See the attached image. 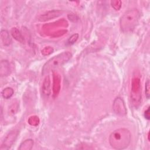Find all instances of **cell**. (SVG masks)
<instances>
[{
  "label": "cell",
  "instance_id": "6da1fadb",
  "mask_svg": "<svg viewBox=\"0 0 150 150\" xmlns=\"http://www.w3.org/2000/svg\"><path fill=\"white\" fill-rule=\"evenodd\" d=\"M131 135L126 128H119L114 131L110 135L109 142L114 149L120 150L127 148L131 142Z\"/></svg>",
  "mask_w": 150,
  "mask_h": 150
},
{
  "label": "cell",
  "instance_id": "7a4b0ae2",
  "mask_svg": "<svg viewBox=\"0 0 150 150\" xmlns=\"http://www.w3.org/2000/svg\"><path fill=\"white\" fill-rule=\"evenodd\" d=\"M140 13L137 9L127 11L120 19V25L121 30L124 33L132 32L137 25Z\"/></svg>",
  "mask_w": 150,
  "mask_h": 150
},
{
  "label": "cell",
  "instance_id": "3957f363",
  "mask_svg": "<svg viewBox=\"0 0 150 150\" xmlns=\"http://www.w3.org/2000/svg\"><path fill=\"white\" fill-rule=\"evenodd\" d=\"M71 57V53L69 52H64L50 59L42 68V74L53 70L67 62Z\"/></svg>",
  "mask_w": 150,
  "mask_h": 150
},
{
  "label": "cell",
  "instance_id": "277c9868",
  "mask_svg": "<svg viewBox=\"0 0 150 150\" xmlns=\"http://www.w3.org/2000/svg\"><path fill=\"white\" fill-rule=\"evenodd\" d=\"M131 100L132 105L137 108L141 103V85L140 79L138 77H134L131 82Z\"/></svg>",
  "mask_w": 150,
  "mask_h": 150
},
{
  "label": "cell",
  "instance_id": "5b68a950",
  "mask_svg": "<svg viewBox=\"0 0 150 150\" xmlns=\"http://www.w3.org/2000/svg\"><path fill=\"white\" fill-rule=\"evenodd\" d=\"M112 109L114 112L120 116H124L127 114V108L124 100L121 97H117L113 101Z\"/></svg>",
  "mask_w": 150,
  "mask_h": 150
},
{
  "label": "cell",
  "instance_id": "8992f818",
  "mask_svg": "<svg viewBox=\"0 0 150 150\" xmlns=\"http://www.w3.org/2000/svg\"><path fill=\"white\" fill-rule=\"evenodd\" d=\"M19 131L18 130H13L9 132L4 140L1 147V150H7L12 146L15 141L16 140Z\"/></svg>",
  "mask_w": 150,
  "mask_h": 150
},
{
  "label": "cell",
  "instance_id": "52a82bcc",
  "mask_svg": "<svg viewBox=\"0 0 150 150\" xmlns=\"http://www.w3.org/2000/svg\"><path fill=\"white\" fill-rule=\"evenodd\" d=\"M61 87V77L56 71H53V95L54 97H56L59 94Z\"/></svg>",
  "mask_w": 150,
  "mask_h": 150
},
{
  "label": "cell",
  "instance_id": "ba28073f",
  "mask_svg": "<svg viewBox=\"0 0 150 150\" xmlns=\"http://www.w3.org/2000/svg\"><path fill=\"white\" fill-rule=\"evenodd\" d=\"M62 14V11H59V10L49 11V12H47L41 15L39 18V20L42 22L50 20L51 19L57 18V17L60 16Z\"/></svg>",
  "mask_w": 150,
  "mask_h": 150
},
{
  "label": "cell",
  "instance_id": "9c48e42d",
  "mask_svg": "<svg viewBox=\"0 0 150 150\" xmlns=\"http://www.w3.org/2000/svg\"><path fill=\"white\" fill-rule=\"evenodd\" d=\"M42 94L45 97H49L51 93L50 79L49 75L46 76L43 81L42 86Z\"/></svg>",
  "mask_w": 150,
  "mask_h": 150
},
{
  "label": "cell",
  "instance_id": "30bf717a",
  "mask_svg": "<svg viewBox=\"0 0 150 150\" xmlns=\"http://www.w3.org/2000/svg\"><path fill=\"white\" fill-rule=\"evenodd\" d=\"M11 73L9 63L7 60H2L0 63V75L2 77L7 76Z\"/></svg>",
  "mask_w": 150,
  "mask_h": 150
},
{
  "label": "cell",
  "instance_id": "8fae6325",
  "mask_svg": "<svg viewBox=\"0 0 150 150\" xmlns=\"http://www.w3.org/2000/svg\"><path fill=\"white\" fill-rule=\"evenodd\" d=\"M1 39L5 46H9L11 43V38L9 32L6 30H2L1 32Z\"/></svg>",
  "mask_w": 150,
  "mask_h": 150
},
{
  "label": "cell",
  "instance_id": "7c38bea8",
  "mask_svg": "<svg viewBox=\"0 0 150 150\" xmlns=\"http://www.w3.org/2000/svg\"><path fill=\"white\" fill-rule=\"evenodd\" d=\"M11 33L12 36V37L16 40L17 41L21 42V43H24L25 42V39L23 36H22L21 32L16 28H13L11 30Z\"/></svg>",
  "mask_w": 150,
  "mask_h": 150
},
{
  "label": "cell",
  "instance_id": "4fadbf2b",
  "mask_svg": "<svg viewBox=\"0 0 150 150\" xmlns=\"http://www.w3.org/2000/svg\"><path fill=\"white\" fill-rule=\"evenodd\" d=\"M33 145V141L32 139H27L23 141L19 147V150H30Z\"/></svg>",
  "mask_w": 150,
  "mask_h": 150
},
{
  "label": "cell",
  "instance_id": "5bb4252c",
  "mask_svg": "<svg viewBox=\"0 0 150 150\" xmlns=\"http://www.w3.org/2000/svg\"><path fill=\"white\" fill-rule=\"evenodd\" d=\"M13 94V90L11 87H6L2 91V96L5 99H8L11 98Z\"/></svg>",
  "mask_w": 150,
  "mask_h": 150
},
{
  "label": "cell",
  "instance_id": "9a60e30c",
  "mask_svg": "<svg viewBox=\"0 0 150 150\" xmlns=\"http://www.w3.org/2000/svg\"><path fill=\"white\" fill-rule=\"evenodd\" d=\"M28 122L30 125L32 126H36L39 124V119L38 118V117L36 116V115H33V116H31L29 117V118L28 119Z\"/></svg>",
  "mask_w": 150,
  "mask_h": 150
},
{
  "label": "cell",
  "instance_id": "2e32d148",
  "mask_svg": "<svg viewBox=\"0 0 150 150\" xmlns=\"http://www.w3.org/2000/svg\"><path fill=\"white\" fill-rule=\"evenodd\" d=\"M111 5L115 10L118 11L121 7V1L120 0H113L111 1Z\"/></svg>",
  "mask_w": 150,
  "mask_h": 150
},
{
  "label": "cell",
  "instance_id": "e0dca14e",
  "mask_svg": "<svg viewBox=\"0 0 150 150\" xmlns=\"http://www.w3.org/2000/svg\"><path fill=\"white\" fill-rule=\"evenodd\" d=\"M78 38H79V35L78 33H75V34H73V35H71L69 39H68L67 40V44L68 45H73L74 44L76 41L78 39Z\"/></svg>",
  "mask_w": 150,
  "mask_h": 150
},
{
  "label": "cell",
  "instance_id": "ac0fdd59",
  "mask_svg": "<svg viewBox=\"0 0 150 150\" xmlns=\"http://www.w3.org/2000/svg\"><path fill=\"white\" fill-rule=\"evenodd\" d=\"M53 49L52 47L47 46V47H45L44 49H42V54L46 56L51 54L53 52Z\"/></svg>",
  "mask_w": 150,
  "mask_h": 150
},
{
  "label": "cell",
  "instance_id": "d6986e66",
  "mask_svg": "<svg viewBox=\"0 0 150 150\" xmlns=\"http://www.w3.org/2000/svg\"><path fill=\"white\" fill-rule=\"evenodd\" d=\"M145 94L148 99L149 98V80L147 79L146 81L145 82Z\"/></svg>",
  "mask_w": 150,
  "mask_h": 150
},
{
  "label": "cell",
  "instance_id": "ffe728a7",
  "mask_svg": "<svg viewBox=\"0 0 150 150\" xmlns=\"http://www.w3.org/2000/svg\"><path fill=\"white\" fill-rule=\"evenodd\" d=\"M144 116L145 117V118H146L147 120H149L150 117H149V107H148L147 108V110H145V113H144Z\"/></svg>",
  "mask_w": 150,
  "mask_h": 150
}]
</instances>
